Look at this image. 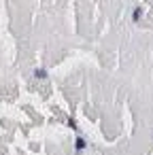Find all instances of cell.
<instances>
[{
    "label": "cell",
    "instance_id": "obj_2",
    "mask_svg": "<svg viewBox=\"0 0 153 155\" xmlns=\"http://www.w3.org/2000/svg\"><path fill=\"white\" fill-rule=\"evenodd\" d=\"M83 147H85V140H83V138H79V140H77V149L81 151V149H83Z\"/></svg>",
    "mask_w": 153,
    "mask_h": 155
},
{
    "label": "cell",
    "instance_id": "obj_1",
    "mask_svg": "<svg viewBox=\"0 0 153 155\" xmlns=\"http://www.w3.org/2000/svg\"><path fill=\"white\" fill-rule=\"evenodd\" d=\"M140 17H142V9L138 6V9L132 11V21H140Z\"/></svg>",
    "mask_w": 153,
    "mask_h": 155
}]
</instances>
